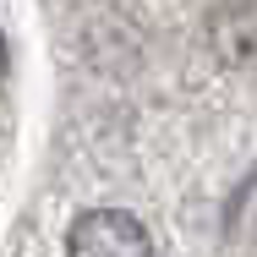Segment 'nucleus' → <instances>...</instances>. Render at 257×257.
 <instances>
[{"mask_svg":"<svg viewBox=\"0 0 257 257\" xmlns=\"http://www.w3.org/2000/svg\"><path fill=\"white\" fill-rule=\"evenodd\" d=\"M0 71H6V44H0Z\"/></svg>","mask_w":257,"mask_h":257,"instance_id":"f03ea898","label":"nucleus"},{"mask_svg":"<svg viewBox=\"0 0 257 257\" xmlns=\"http://www.w3.org/2000/svg\"><path fill=\"white\" fill-rule=\"evenodd\" d=\"M66 257H154V235L126 208H88L66 230Z\"/></svg>","mask_w":257,"mask_h":257,"instance_id":"f257e3e1","label":"nucleus"}]
</instances>
